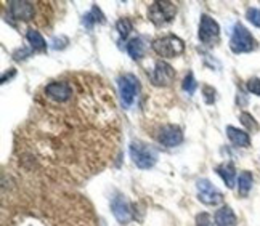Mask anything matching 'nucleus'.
Wrapping results in <instances>:
<instances>
[{
  "label": "nucleus",
  "instance_id": "obj_1",
  "mask_svg": "<svg viewBox=\"0 0 260 226\" xmlns=\"http://www.w3.org/2000/svg\"><path fill=\"white\" fill-rule=\"evenodd\" d=\"M128 154L130 159L134 161V164L142 170H149L151 167H154L157 161V153L154 148H151L148 143L134 140L128 146Z\"/></svg>",
  "mask_w": 260,
  "mask_h": 226
},
{
  "label": "nucleus",
  "instance_id": "obj_2",
  "mask_svg": "<svg viewBox=\"0 0 260 226\" xmlns=\"http://www.w3.org/2000/svg\"><path fill=\"white\" fill-rule=\"evenodd\" d=\"M257 42L252 37V34L247 31V27L243 26L241 23H236L232 32V39H230V48L232 52L239 55V53H249L255 50Z\"/></svg>",
  "mask_w": 260,
  "mask_h": 226
},
{
  "label": "nucleus",
  "instance_id": "obj_3",
  "mask_svg": "<svg viewBox=\"0 0 260 226\" xmlns=\"http://www.w3.org/2000/svg\"><path fill=\"white\" fill-rule=\"evenodd\" d=\"M151 47H153V50L162 58H175L185 52V42L174 34L156 39L151 44Z\"/></svg>",
  "mask_w": 260,
  "mask_h": 226
},
{
  "label": "nucleus",
  "instance_id": "obj_4",
  "mask_svg": "<svg viewBox=\"0 0 260 226\" xmlns=\"http://www.w3.org/2000/svg\"><path fill=\"white\" fill-rule=\"evenodd\" d=\"M177 15V7L172 2H153L148 8V16L154 26L171 23Z\"/></svg>",
  "mask_w": 260,
  "mask_h": 226
},
{
  "label": "nucleus",
  "instance_id": "obj_5",
  "mask_svg": "<svg viewBox=\"0 0 260 226\" xmlns=\"http://www.w3.org/2000/svg\"><path fill=\"white\" fill-rule=\"evenodd\" d=\"M119 85V95H121V101L124 107H130L135 100V96L140 92V82L134 74H124L117 79Z\"/></svg>",
  "mask_w": 260,
  "mask_h": 226
},
{
  "label": "nucleus",
  "instance_id": "obj_6",
  "mask_svg": "<svg viewBox=\"0 0 260 226\" xmlns=\"http://www.w3.org/2000/svg\"><path fill=\"white\" fill-rule=\"evenodd\" d=\"M199 41L204 45L212 47L218 42L220 39V26L212 16L201 15V21H199Z\"/></svg>",
  "mask_w": 260,
  "mask_h": 226
},
{
  "label": "nucleus",
  "instance_id": "obj_7",
  "mask_svg": "<svg viewBox=\"0 0 260 226\" xmlns=\"http://www.w3.org/2000/svg\"><path fill=\"white\" fill-rule=\"evenodd\" d=\"M196 188H198V198L203 204L206 205H217L223 201V194L220 193L215 186L206 180V178H201L196 181Z\"/></svg>",
  "mask_w": 260,
  "mask_h": 226
},
{
  "label": "nucleus",
  "instance_id": "obj_8",
  "mask_svg": "<svg viewBox=\"0 0 260 226\" xmlns=\"http://www.w3.org/2000/svg\"><path fill=\"white\" fill-rule=\"evenodd\" d=\"M175 79V69L174 67L166 63V61H157L154 64V69L151 74V82L156 87H167L174 82Z\"/></svg>",
  "mask_w": 260,
  "mask_h": 226
},
{
  "label": "nucleus",
  "instance_id": "obj_9",
  "mask_svg": "<svg viewBox=\"0 0 260 226\" xmlns=\"http://www.w3.org/2000/svg\"><path fill=\"white\" fill-rule=\"evenodd\" d=\"M157 141L166 148H175L183 141V132L178 125H164L157 133Z\"/></svg>",
  "mask_w": 260,
  "mask_h": 226
},
{
  "label": "nucleus",
  "instance_id": "obj_10",
  "mask_svg": "<svg viewBox=\"0 0 260 226\" xmlns=\"http://www.w3.org/2000/svg\"><path fill=\"white\" fill-rule=\"evenodd\" d=\"M8 12L12 18L18 19V21H31L36 15V7L32 2L12 0V2H8Z\"/></svg>",
  "mask_w": 260,
  "mask_h": 226
},
{
  "label": "nucleus",
  "instance_id": "obj_11",
  "mask_svg": "<svg viewBox=\"0 0 260 226\" xmlns=\"http://www.w3.org/2000/svg\"><path fill=\"white\" fill-rule=\"evenodd\" d=\"M111 212L114 215V218L121 224H127L130 220H132V210H130V205H128L127 199L121 194L114 196V198L111 199Z\"/></svg>",
  "mask_w": 260,
  "mask_h": 226
},
{
  "label": "nucleus",
  "instance_id": "obj_12",
  "mask_svg": "<svg viewBox=\"0 0 260 226\" xmlns=\"http://www.w3.org/2000/svg\"><path fill=\"white\" fill-rule=\"evenodd\" d=\"M226 136L235 146H238V148H249V146H251V136H249V133L236 129L233 125L226 127Z\"/></svg>",
  "mask_w": 260,
  "mask_h": 226
},
{
  "label": "nucleus",
  "instance_id": "obj_13",
  "mask_svg": "<svg viewBox=\"0 0 260 226\" xmlns=\"http://www.w3.org/2000/svg\"><path fill=\"white\" fill-rule=\"evenodd\" d=\"M215 172L220 175V178L223 180V183L226 184V188H235V184H236V169H235V165L232 162H223V164H220Z\"/></svg>",
  "mask_w": 260,
  "mask_h": 226
},
{
  "label": "nucleus",
  "instance_id": "obj_14",
  "mask_svg": "<svg viewBox=\"0 0 260 226\" xmlns=\"http://www.w3.org/2000/svg\"><path fill=\"white\" fill-rule=\"evenodd\" d=\"M214 220H215V226H236L238 223V218L233 209L228 207V205H223V207H220L215 212Z\"/></svg>",
  "mask_w": 260,
  "mask_h": 226
},
{
  "label": "nucleus",
  "instance_id": "obj_15",
  "mask_svg": "<svg viewBox=\"0 0 260 226\" xmlns=\"http://www.w3.org/2000/svg\"><path fill=\"white\" fill-rule=\"evenodd\" d=\"M26 39H27L29 45H31V50H32V52H45V50H47V42H45V39L42 37L41 32L36 31V29H27Z\"/></svg>",
  "mask_w": 260,
  "mask_h": 226
},
{
  "label": "nucleus",
  "instance_id": "obj_16",
  "mask_svg": "<svg viewBox=\"0 0 260 226\" xmlns=\"http://www.w3.org/2000/svg\"><path fill=\"white\" fill-rule=\"evenodd\" d=\"M127 53L130 55L132 60H142L145 56V44L140 37L130 39L127 44Z\"/></svg>",
  "mask_w": 260,
  "mask_h": 226
},
{
  "label": "nucleus",
  "instance_id": "obj_17",
  "mask_svg": "<svg viewBox=\"0 0 260 226\" xmlns=\"http://www.w3.org/2000/svg\"><path fill=\"white\" fill-rule=\"evenodd\" d=\"M103 23H105V16L102 13V10L98 8V5H93L92 10H90V12L82 19V24L87 29H92L95 24H103Z\"/></svg>",
  "mask_w": 260,
  "mask_h": 226
},
{
  "label": "nucleus",
  "instance_id": "obj_18",
  "mask_svg": "<svg viewBox=\"0 0 260 226\" xmlns=\"http://www.w3.org/2000/svg\"><path fill=\"white\" fill-rule=\"evenodd\" d=\"M252 184H254V176L251 172H241V175H239L238 178V193L239 196H243V198H246V196L249 194V191L252 190Z\"/></svg>",
  "mask_w": 260,
  "mask_h": 226
},
{
  "label": "nucleus",
  "instance_id": "obj_19",
  "mask_svg": "<svg viewBox=\"0 0 260 226\" xmlns=\"http://www.w3.org/2000/svg\"><path fill=\"white\" fill-rule=\"evenodd\" d=\"M116 29H117L119 35H121V39H127L128 34L132 32L134 26H132V21H130L128 18H121V19H119V21L116 23Z\"/></svg>",
  "mask_w": 260,
  "mask_h": 226
},
{
  "label": "nucleus",
  "instance_id": "obj_20",
  "mask_svg": "<svg viewBox=\"0 0 260 226\" xmlns=\"http://www.w3.org/2000/svg\"><path fill=\"white\" fill-rule=\"evenodd\" d=\"M239 121H241V124L246 127L247 130H251V132H257L258 130V124H257V121L252 117V114L241 112V116H239Z\"/></svg>",
  "mask_w": 260,
  "mask_h": 226
},
{
  "label": "nucleus",
  "instance_id": "obj_21",
  "mask_svg": "<svg viewBox=\"0 0 260 226\" xmlns=\"http://www.w3.org/2000/svg\"><path fill=\"white\" fill-rule=\"evenodd\" d=\"M196 79L193 76V72H188L183 79V84H182V88H183V92H186L188 95H193L196 92Z\"/></svg>",
  "mask_w": 260,
  "mask_h": 226
},
{
  "label": "nucleus",
  "instance_id": "obj_22",
  "mask_svg": "<svg viewBox=\"0 0 260 226\" xmlns=\"http://www.w3.org/2000/svg\"><path fill=\"white\" fill-rule=\"evenodd\" d=\"M203 98H204L206 104H214L215 100H217V92H215V88L211 87V85H204V87H203Z\"/></svg>",
  "mask_w": 260,
  "mask_h": 226
},
{
  "label": "nucleus",
  "instance_id": "obj_23",
  "mask_svg": "<svg viewBox=\"0 0 260 226\" xmlns=\"http://www.w3.org/2000/svg\"><path fill=\"white\" fill-rule=\"evenodd\" d=\"M196 226H215V220L206 212L198 213L196 215Z\"/></svg>",
  "mask_w": 260,
  "mask_h": 226
},
{
  "label": "nucleus",
  "instance_id": "obj_24",
  "mask_svg": "<svg viewBox=\"0 0 260 226\" xmlns=\"http://www.w3.org/2000/svg\"><path fill=\"white\" fill-rule=\"evenodd\" d=\"M246 18L249 23H252L255 27H260V10L258 8H247Z\"/></svg>",
  "mask_w": 260,
  "mask_h": 226
},
{
  "label": "nucleus",
  "instance_id": "obj_25",
  "mask_svg": "<svg viewBox=\"0 0 260 226\" xmlns=\"http://www.w3.org/2000/svg\"><path fill=\"white\" fill-rule=\"evenodd\" d=\"M247 90L251 92L252 95L260 96V79L258 77H252L247 81Z\"/></svg>",
  "mask_w": 260,
  "mask_h": 226
},
{
  "label": "nucleus",
  "instance_id": "obj_26",
  "mask_svg": "<svg viewBox=\"0 0 260 226\" xmlns=\"http://www.w3.org/2000/svg\"><path fill=\"white\" fill-rule=\"evenodd\" d=\"M31 53H32V50H27V48H19L18 52L13 53V58L16 61H19V60H24V58H27V56H31Z\"/></svg>",
  "mask_w": 260,
  "mask_h": 226
},
{
  "label": "nucleus",
  "instance_id": "obj_27",
  "mask_svg": "<svg viewBox=\"0 0 260 226\" xmlns=\"http://www.w3.org/2000/svg\"><path fill=\"white\" fill-rule=\"evenodd\" d=\"M15 74H16V71H15V69H12V72H10V74H8V72H5V74L2 76V84H7V79L10 81V79H12Z\"/></svg>",
  "mask_w": 260,
  "mask_h": 226
}]
</instances>
